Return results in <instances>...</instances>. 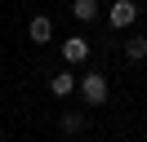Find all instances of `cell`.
<instances>
[{"label": "cell", "mask_w": 147, "mask_h": 142, "mask_svg": "<svg viewBox=\"0 0 147 142\" xmlns=\"http://www.w3.org/2000/svg\"><path fill=\"white\" fill-rule=\"evenodd\" d=\"M125 58L129 62H143L147 58V36H129V40H125Z\"/></svg>", "instance_id": "52a82bcc"}, {"label": "cell", "mask_w": 147, "mask_h": 142, "mask_svg": "<svg viewBox=\"0 0 147 142\" xmlns=\"http://www.w3.org/2000/svg\"><path fill=\"white\" fill-rule=\"evenodd\" d=\"M27 40H31V44H49V40H54V22H49L45 13H36V18L27 22Z\"/></svg>", "instance_id": "277c9868"}, {"label": "cell", "mask_w": 147, "mask_h": 142, "mask_svg": "<svg viewBox=\"0 0 147 142\" xmlns=\"http://www.w3.org/2000/svg\"><path fill=\"white\" fill-rule=\"evenodd\" d=\"M76 89H80V102L89 107V111H94V107H102V102H107V93H111L102 71H85V76H76Z\"/></svg>", "instance_id": "6da1fadb"}, {"label": "cell", "mask_w": 147, "mask_h": 142, "mask_svg": "<svg viewBox=\"0 0 147 142\" xmlns=\"http://www.w3.org/2000/svg\"><path fill=\"white\" fill-rule=\"evenodd\" d=\"M85 58H89V40H85V36H67L63 40V62L67 67H80Z\"/></svg>", "instance_id": "3957f363"}, {"label": "cell", "mask_w": 147, "mask_h": 142, "mask_svg": "<svg viewBox=\"0 0 147 142\" xmlns=\"http://www.w3.org/2000/svg\"><path fill=\"white\" fill-rule=\"evenodd\" d=\"M49 93H54V98L76 93V71H58V76H49Z\"/></svg>", "instance_id": "5b68a950"}, {"label": "cell", "mask_w": 147, "mask_h": 142, "mask_svg": "<svg viewBox=\"0 0 147 142\" xmlns=\"http://www.w3.org/2000/svg\"><path fill=\"white\" fill-rule=\"evenodd\" d=\"M58 129H63L67 138H76V133L85 129V111H63V120H58Z\"/></svg>", "instance_id": "8992f818"}, {"label": "cell", "mask_w": 147, "mask_h": 142, "mask_svg": "<svg viewBox=\"0 0 147 142\" xmlns=\"http://www.w3.org/2000/svg\"><path fill=\"white\" fill-rule=\"evenodd\" d=\"M138 13H143V5H134V0H111L107 22L116 27V31H125V27H134V22H138Z\"/></svg>", "instance_id": "7a4b0ae2"}, {"label": "cell", "mask_w": 147, "mask_h": 142, "mask_svg": "<svg viewBox=\"0 0 147 142\" xmlns=\"http://www.w3.org/2000/svg\"><path fill=\"white\" fill-rule=\"evenodd\" d=\"M71 13L80 18V22H94V18H98V0H71Z\"/></svg>", "instance_id": "ba28073f"}]
</instances>
